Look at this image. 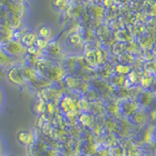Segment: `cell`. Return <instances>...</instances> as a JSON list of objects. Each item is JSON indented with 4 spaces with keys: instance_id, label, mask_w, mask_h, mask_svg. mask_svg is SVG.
I'll use <instances>...</instances> for the list:
<instances>
[{
    "instance_id": "cell-1",
    "label": "cell",
    "mask_w": 156,
    "mask_h": 156,
    "mask_svg": "<svg viewBox=\"0 0 156 156\" xmlns=\"http://www.w3.org/2000/svg\"><path fill=\"white\" fill-rule=\"evenodd\" d=\"M40 35L41 36H48L49 35V30L47 27H42L40 29Z\"/></svg>"
}]
</instances>
